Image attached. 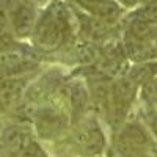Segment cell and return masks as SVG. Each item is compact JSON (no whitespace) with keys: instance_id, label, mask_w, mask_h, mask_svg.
Here are the masks:
<instances>
[{"instance_id":"cell-1","label":"cell","mask_w":157,"mask_h":157,"mask_svg":"<svg viewBox=\"0 0 157 157\" xmlns=\"http://www.w3.org/2000/svg\"><path fill=\"white\" fill-rule=\"evenodd\" d=\"M78 36V24L69 2L52 0L39 13L32 41L39 52H58L66 49Z\"/></svg>"},{"instance_id":"cell-2","label":"cell","mask_w":157,"mask_h":157,"mask_svg":"<svg viewBox=\"0 0 157 157\" xmlns=\"http://www.w3.org/2000/svg\"><path fill=\"white\" fill-rule=\"evenodd\" d=\"M115 149L121 157H157V141L141 123H124L115 134Z\"/></svg>"},{"instance_id":"cell-3","label":"cell","mask_w":157,"mask_h":157,"mask_svg":"<svg viewBox=\"0 0 157 157\" xmlns=\"http://www.w3.org/2000/svg\"><path fill=\"white\" fill-rule=\"evenodd\" d=\"M71 141L83 157L101 155L107 146L105 134L93 115H85L71 124Z\"/></svg>"},{"instance_id":"cell-4","label":"cell","mask_w":157,"mask_h":157,"mask_svg":"<svg viewBox=\"0 0 157 157\" xmlns=\"http://www.w3.org/2000/svg\"><path fill=\"white\" fill-rule=\"evenodd\" d=\"M137 91H138V85L127 74L113 80L105 116L115 132L124 126L127 113L137 98Z\"/></svg>"},{"instance_id":"cell-5","label":"cell","mask_w":157,"mask_h":157,"mask_svg":"<svg viewBox=\"0 0 157 157\" xmlns=\"http://www.w3.org/2000/svg\"><path fill=\"white\" fill-rule=\"evenodd\" d=\"M39 66L38 54L24 46L21 41H13L0 47V74L3 77H25Z\"/></svg>"},{"instance_id":"cell-6","label":"cell","mask_w":157,"mask_h":157,"mask_svg":"<svg viewBox=\"0 0 157 157\" xmlns=\"http://www.w3.org/2000/svg\"><path fill=\"white\" fill-rule=\"evenodd\" d=\"M72 120L68 113L54 109L49 104L36 107L32 127L38 140L43 141H54L64 135V132L71 127Z\"/></svg>"},{"instance_id":"cell-7","label":"cell","mask_w":157,"mask_h":157,"mask_svg":"<svg viewBox=\"0 0 157 157\" xmlns=\"http://www.w3.org/2000/svg\"><path fill=\"white\" fill-rule=\"evenodd\" d=\"M39 13L38 3L33 0H10V24L16 41H25L33 36Z\"/></svg>"},{"instance_id":"cell-8","label":"cell","mask_w":157,"mask_h":157,"mask_svg":"<svg viewBox=\"0 0 157 157\" xmlns=\"http://www.w3.org/2000/svg\"><path fill=\"white\" fill-rule=\"evenodd\" d=\"M36 140L35 130L32 124H25L19 121H10L0 130V145L6 151L8 157L19 154L30 143Z\"/></svg>"},{"instance_id":"cell-9","label":"cell","mask_w":157,"mask_h":157,"mask_svg":"<svg viewBox=\"0 0 157 157\" xmlns=\"http://www.w3.org/2000/svg\"><path fill=\"white\" fill-rule=\"evenodd\" d=\"M69 5L98 19L120 24L124 16V8L116 0H69Z\"/></svg>"},{"instance_id":"cell-10","label":"cell","mask_w":157,"mask_h":157,"mask_svg":"<svg viewBox=\"0 0 157 157\" xmlns=\"http://www.w3.org/2000/svg\"><path fill=\"white\" fill-rule=\"evenodd\" d=\"M27 77H3L0 80V116H10L24 99Z\"/></svg>"},{"instance_id":"cell-11","label":"cell","mask_w":157,"mask_h":157,"mask_svg":"<svg viewBox=\"0 0 157 157\" xmlns=\"http://www.w3.org/2000/svg\"><path fill=\"white\" fill-rule=\"evenodd\" d=\"M66 49L71 60L77 64H82V66H96L101 54V49L98 44L86 41L80 36H77Z\"/></svg>"},{"instance_id":"cell-12","label":"cell","mask_w":157,"mask_h":157,"mask_svg":"<svg viewBox=\"0 0 157 157\" xmlns=\"http://www.w3.org/2000/svg\"><path fill=\"white\" fill-rule=\"evenodd\" d=\"M127 75L140 86L148 83L151 78L157 77V58L155 60H148L143 63H135L130 66Z\"/></svg>"},{"instance_id":"cell-13","label":"cell","mask_w":157,"mask_h":157,"mask_svg":"<svg viewBox=\"0 0 157 157\" xmlns=\"http://www.w3.org/2000/svg\"><path fill=\"white\" fill-rule=\"evenodd\" d=\"M16 41L10 24V0H0V47Z\"/></svg>"},{"instance_id":"cell-14","label":"cell","mask_w":157,"mask_h":157,"mask_svg":"<svg viewBox=\"0 0 157 157\" xmlns=\"http://www.w3.org/2000/svg\"><path fill=\"white\" fill-rule=\"evenodd\" d=\"M130 14L145 21L152 27H157V0H148V2L140 3Z\"/></svg>"},{"instance_id":"cell-15","label":"cell","mask_w":157,"mask_h":157,"mask_svg":"<svg viewBox=\"0 0 157 157\" xmlns=\"http://www.w3.org/2000/svg\"><path fill=\"white\" fill-rule=\"evenodd\" d=\"M11 157H49V154L44 151V148L41 146V143H39L38 138H36L25 149H22L19 154L11 155Z\"/></svg>"},{"instance_id":"cell-16","label":"cell","mask_w":157,"mask_h":157,"mask_svg":"<svg viewBox=\"0 0 157 157\" xmlns=\"http://www.w3.org/2000/svg\"><path fill=\"white\" fill-rule=\"evenodd\" d=\"M143 86H145L146 94H148V96H149L154 102H157V77L151 78V80H149L148 83H145Z\"/></svg>"},{"instance_id":"cell-17","label":"cell","mask_w":157,"mask_h":157,"mask_svg":"<svg viewBox=\"0 0 157 157\" xmlns=\"http://www.w3.org/2000/svg\"><path fill=\"white\" fill-rule=\"evenodd\" d=\"M149 130H151L152 137H154L155 141H157V113L149 115Z\"/></svg>"},{"instance_id":"cell-18","label":"cell","mask_w":157,"mask_h":157,"mask_svg":"<svg viewBox=\"0 0 157 157\" xmlns=\"http://www.w3.org/2000/svg\"><path fill=\"white\" fill-rule=\"evenodd\" d=\"M116 2L120 3L124 10H127V8H135V6H138L141 0H116Z\"/></svg>"},{"instance_id":"cell-19","label":"cell","mask_w":157,"mask_h":157,"mask_svg":"<svg viewBox=\"0 0 157 157\" xmlns=\"http://www.w3.org/2000/svg\"><path fill=\"white\" fill-rule=\"evenodd\" d=\"M152 46H154L155 55H157V29H155V33H154V38H152Z\"/></svg>"},{"instance_id":"cell-20","label":"cell","mask_w":157,"mask_h":157,"mask_svg":"<svg viewBox=\"0 0 157 157\" xmlns=\"http://www.w3.org/2000/svg\"><path fill=\"white\" fill-rule=\"evenodd\" d=\"M0 157H8V154H6V151L3 149L2 145H0Z\"/></svg>"},{"instance_id":"cell-21","label":"cell","mask_w":157,"mask_h":157,"mask_svg":"<svg viewBox=\"0 0 157 157\" xmlns=\"http://www.w3.org/2000/svg\"><path fill=\"white\" fill-rule=\"evenodd\" d=\"M2 78H3V75H2V74H0V80H2Z\"/></svg>"},{"instance_id":"cell-22","label":"cell","mask_w":157,"mask_h":157,"mask_svg":"<svg viewBox=\"0 0 157 157\" xmlns=\"http://www.w3.org/2000/svg\"><path fill=\"white\" fill-rule=\"evenodd\" d=\"M143 2H148V0H141V2H140V3H143Z\"/></svg>"},{"instance_id":"cell-23","label":"cell","mask_w":157,"mask_h":157,"mask_svg":"<svg viewBox=\"0 0 157 157\" xmlns=\"http://www.w3.org/2000/svg\"><path fill=\"white\" fill-rule=\"evenodd\" d=\"M64 2H69V0H64Z\"/></svg>"}]
</instances>
